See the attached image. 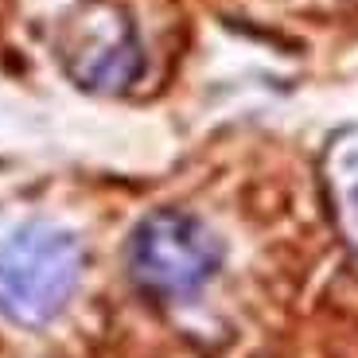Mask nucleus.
<instances>
[{"instance_id":"f257e3e1","label":"nucleus","mask_w":358,"mask_h":358,"mask_svg":"<svg viewBox=\"0 0 358 358\" xmlns=\"http://www.w3.org/2000/svg\"><path fill=\"white\" fill-rule=\"evenodd\" d=\"M82 280V245L71 230L27 222L0 242V315L20 327H47L63 315Z\"/></svg>"},{"instance_id":"f03ea898","label":"nucleus","mask_w":358,"mask_h":358,"mask_svg":"<svg viewBox=\"0 0 358 358\" xmlns=\"http://www.w3.org/2000/svg\"><path fill=\"white\" fill-rule=\"evenodd\" d=\"M222 268V242L187 210H156L133 230L129 273L152 300H191Z\"/></svg>"},{"instance_id":"7ed1b4c3","label":"nucleus","mask_w":358,"mask_h":358,"mask_svg":"<svg viewBox=\"0 0 358 358\" xmlns=\"http://www.w3.org/2000/svg\"><path fill=\"white\" fill-rule=\"evenodd\" d=\"M59 63L90 94H121L144 71L136 27L109 0H86L59 27Z\"/></svg>"},{"instance_id":"20e7f679","label":"nucleus","mask_w":358,"mask_h":358,"mask_svg":"<svg viewBox=\"0 0 358 358\" xmlns=\"http://www.w3.org/2000/svg\"><path fill=\"white\" fill-rule=\"evenodd\" d=\"M323 183L335 222L358 250V129H339L323 148Z\"/></svg>"}]
</instances>
